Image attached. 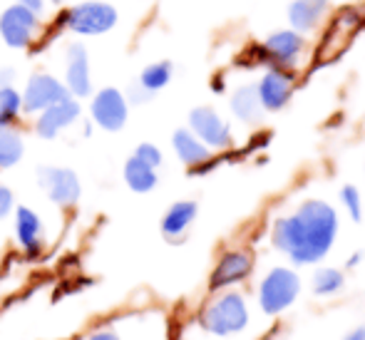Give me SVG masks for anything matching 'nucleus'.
Masks as SVG:
<instances>
[{
	"label": "nucleus",
	"instance_id": "obj_1",
	"mask_svg": "<svg viewBox=\"0 0 365 340\" xmlns=\"http://www.w3.org/2000/svg\"><path fill=\"white\" fill-rule=\"evenodd\" d=\"M338 236V211L321 199H308L293 214L281 216L271 231L274 246L293 264L308 266L326 259Z\"/></svg>",
	"mask_w": 365,
	"mask_h": 340
},
{
	"label": "nucleus",
	"instance_id": "obj_2",
	"mask_svg": "<svg viewBox=\"0 0 365 340\" xmlns=\"http://www.w3.org/2000/svg\"><path fill=\"white\" fill-rule=\"evenodd\" d=\"M117 20H120V15H117L115 5L105 3V0H82L60 15L58 25L80 35V38H95V35L110 33L117 25Z\"/></svg>",
	"mask_w": 365,
	"mask_h": 340
},
{
	"label": "nucleus",
	"instance_id": "obj_3",
	"mask_svg": "<svg viewBox=\"0 0 365 340\" xmlns=\"http://www.w3.org/2000/svg\"><path fill=\"white\" fill-rule=\"evenodd\" d=\"M199 323H202L204 331L214 333V336H234V333H241L249 326V308H246L244 296L236 291L219 293L212 303H207Z\"/></svg>",
	"mask_w": 365,
	"mask_h": 340
},
{
	"label": "nucleus",
	"instance_id": "obj_4",
	"mask_svg": "<svg viewBox=\"0 0 365 340\" xmlns=\"http://www.w3.org/2000/svg\"><path fill=\"white\" fill-rule=\"evenodd\" d=\"M298 293H301V278L296 271L284 269V266L271 269L259 286L261 311L269 316H279L286 308H291V303H296Z\"/></svg>",
	"mask_w": 365,
	"mask_h": 340
},
{
	"label": "nucleus",
	"instance_id": "obj_5",
	"mask_svg": "<svg viewBox=\"0 0 365 340\" xmlns=\"http://www.w3.org/2000/svg\"><path fill=\"white\" fill-rule=\"evenodd\" d=\"M43 28V20L38 13L13 3L0 13V38L8 48L25 50L38 40V33Z\"/></svg>",
	"mask_w": 365,
	"mask_h": 340
},
{
	"label": "nucleus",
	"instance_id": "obj_6",
	"mask_svg": "<svg viewBox=\"0 0 365 340\" xmlns=\"http://www.w3.org/2000/svg\"><path fill=\"white\" fill-rule=\"evenodd\" d=\"M38 182L40 189L50 197V202H55L63 209H73L80 202V179L73 169L68 167H40L38 169Z\"/></svg>",
	"mask_w": 365,
	"mask_h": 340
},
{
	"label": "nucleus",
	"instance_id": "obj_7",
	"mask_svg": "<svg viewBox=\"0 0 365 340\" xmlns=\"http://www.w3.org/2000/svg\"><path fill=\"white\" fill-rule=\"evenodd\" d=\"M92 122L102 127L105 132H120L127 125V115H130V105L127 97L122 95L117 87H102L90 105Z\"/></svg>",
	"mask_w": 365,
	"mask_h": 340
},
{
	"label": "nucleus",
	"instance_id": "obj_8",
	"mask_svg": "<svg viewBox=\"0 0 365 340\" xmlns=\"http://www.w3.org/2000/svg\"><path fill=\"white\" fill-rule=\"evenodd\" d=\"M20 97H23V112H28V115H40L43 110L53 107L55 102L70 97V92L58 77L48 75V72H35L28 80V85H25Z\"/></svg>",
	"mask_w": 365,
	"mask_h": 340
},
{
	"label": "nucleus",
	"instance_id": "obj_9",
	"mask_svg": "<svg viewBox=\"0 0 365 340\" xmlns=\"http://www.w3.org/2000/svg\"><path fill=\"white\" fill-rule=\"evenodd\" d=\"M303 50H306V40L296 30H279V33L269 35L266 43L261 45V55H264V63L274 65L281 70H291L298 65Z\"/></svg>",
	"mask_w": 365,
	"mask_h": 340
},
{
	"label": "nucleus",
	"instance_id": "obj_10",
	"mask_svg": "<svg viewBox=\"0 0 365 340\" xmlns=\"http://www.w3.org/2000/svg\"><path fill=\"white\" fill-rule=\"evenodd\" d=\"M189 130L194 132L209 149H229L234 144V135L226 120L212 107H197L189 115Z\"/></svg>",
	"mask_w": 365,
	"mask_h": 340
},
{
	"label": "nucleus",
	"instance_id": "obj_11",
	"mask_svg": "<svg viewBox=\"0 0 365 340\" xmlns=\"http://www.w3.org/2000/svg\"><path fill=\"white\" fill-rule=\"evenodd\" d=\"M65 87L70 97H90L92 92V77H90V55L82 43H70L65 48Z\"/></svg>",
	"mask_w": 365,
	"mask_h": 340
},
{
	"label": "nucleus",
	"instance_id": "obj_12",
	"mask_svg": "<svg viewBox=\"0 0 365 340\" xmlns=\"http://www.w3.org/2000/svg\"><path fill=\"white\" fill-rule=\"evenodd\" d=\"M256 92H259L261 107L269 112H279L289 105L291 92H293V77L289 70H281L269 65V70L264 72L261 82L256 85Z\"/></svg>",
	"mask_w": 365,
	"mask_h": 340
},
{
	"label": "nucleus",
	"instance_id": "obj_13",
	"mask_svg": "<svg viewBox=\"0 0 365 340\" xmlns=\"http://www.w3.org/2000/svg\"><path fill=\"white\" fill-rule=\"evenodd\" d=\"M251 269H254V259L246 251H226L214 266L209 288L212 291H224V288L236 286V283L246 281L251 276Z\"/></svg>",
	"mask_w": 365,
	"mask_h": 340
},
{
	"label": "nucleus",
	"instance_id": "obj_14",
	"mask_svg": "<svg viewBox=\"0 0 365 340\" xmlns=\"http://www.w3.org/2000/svg\"><path fill=\"white\" fill-rule=\"evenodd\" d=\"M80 102L75 97H65V100L55 102L53 107L40 112L38 122H35V132L43 139H55L63 130L73 127L80 120Z\"/></svg>",
	"mask_w": 365,
	"mask_h": 340
},
{
	"label": "nucleus",
	"instance_id": "obj_15",
	"mask_svg": "<svg viewBox=\"0 0 365 340\" xmlns=\"http://www.w3.org/2000/svg\"><path fill=\"white\" fill-rule=\"evenodd\" d=\"M43 221L28 206L15 209V236H18L20 249L28 256H38L43 251Z\"/></svg>",
	"mask_w": 365,
	"mask_h": 340
},
{
	"label": "nucleus",
	"instance_id": "obj_16",
	"mask_svg": "<svg viewBox=\"0 0 365 340\" xmlns=\"http://www.w3.org/2000/svg\"><path fill=\"white\" fill-rule=\"evenodd\" d=\"M172 144H174L177 157L182 159L189 169L204 167V164H209V159H212V149L194 135L192 130H177L172 137Z\"/></svg>",
	"mask_w": 365,
	"mask_h": 340
},
{
	"label": "nucleus",
	"instance_id": "obj_17",
	"mask_svg": "<svg viewBox=\"0 0 365 340\" xmlns=\"http://www.w3.org/2000/svg\"><path fill=\"white\" fill-rule=\"evenodd\" d=\"M197 219V202H177L162 216V234L169 241H182Z\"/></svg>",
	"mask_w": 365,
	"mask_h": 340
},
{
	"label": "nucleus",
	"instance_id": "obj_18",
	"mask_svg": "<svg viewBox=\"0 0 365 340\" xmlns=\"http://www.w3.org/2000/svg\"><path fill=\"white\" fill-rule=\"evenodd\" d=\"M231 112L239 117L241 122H259L261 120V100L256 85H244L231 95Z\"/></svg>",
	"mask_w": 365,
	"mask_h": 340
},
{
	"label": "nucleus",
	"instance_id": "obj_19",
	"mask_svg": "<svg viewBox=\"0 0 365 340\" xmlns=\"http://www.w3.org/2000/svg\"><path fill=\"white\" fill-rule=\"evenodd\" d=\"M125 182H127V187L132 189V192H137V194H147V192H152L154 187H157V169H152L149 164L145 162H140V159L132 154L130 159H127V164H125Z\"/></svg>",
	"mask_w": 365,
	"mask_h": 340
},
{
	"label": "nucleus",
	"instance_id": "obj_20",
	"mask_svg": "<svg viewBox=\"0 0 365 340\" xmlns=\"http://www.w3.org/2000/svg\"><path fill=\"white\" fill-rule=\"evenodd\" d=\"M323 10L326 8L316 5L313 0H293L289 5L291 30H296V33H308V30H313L318 25V20H321Z\"/></svg>",
	"mask_w": 365,
	"mask_h": 340
},
{
	"label": "nucleus",
	"instance_id": "obj_21",
	"mask_svg": "<svg viewBox=\"0 0 365 340\" xmlns=\"http://www.w3.org/2000/svg\"><path fill=\"white\" fill-rule=\"evenodd\" d=\"M172 75H174L172 63H169V60H159V63H152V65H147V68L142 70L140 80H137V87H140V90H145L149 97H154L159 90H164V87L169 85Z\"/></svg>",
	"mask_w": 365,
	"mask_h": 340
},
{
	"label": "nucleus",
	"instance_id": "obj_22",
	"mask_svg": "<svg viewBox=\"0 0 365 340\" xmlns=\"http://www.w3.org/2000/svg\"><path fill=\"white\" fill-rule=\"evenodd\" d=\"M23 139L10 127H0V169H10L23 159Z\"/></svg>",
	"mask_w": 365,
	"mask_h": 340
},
{
	"label": "nucleus",
	"instance_id": "obj_23",
	"mask_svg": "<svg viewBox=\"0 0 365 340\" xmlns=\"http://www.w3.org/2000/svg\"><path fill=\"white\" fill-rule=\"evenodd\" d=\"M343 286H346V276L341 269L326 266V269H318L313 276V293L316 296H336Z\"/></svg>",
	"mask_w": 365,
	"mask_h": 340
},
{
	"label": "nucleus",
	"instance_id": "obj_24",
	"mask_svg": "<svg viewBox=\"0 0 365 340\" xmlns=\"http://www.w3.org/2000/svg\"><path fill=\"white\" fill-rule=\"evenodd\" d=\"M23 112V97L15 87L0 90V127H13Z\"/></svg>",
	"mask_w": 365,
	"mask_h": 340
},
{
	"label": "nucleus",
	"instance_id": "obj_25",
	"mask_svg": "<svg viewBox=\"0 0 365 340\" xmlns=\"http://www.w3.org/2000/svg\"><path fill=\"white\" fill-rule=\"evenodd\" d=\"M341 199H343V206H346V211L351 214L353 221H361L363 219V202H361V192H358L356 187H343L341 192Z\"/></svg>",
	"mask_w": 365,
	"mask_h": 340
},
{
	"label": "nucleus",
	"instance_id": "obj_26",
	"mask_svg": "<svg viewBox=\"0 0 365 340\" xmlns=\"http://www.w3.org/2000/svg\"><path fill=\"white\" fill-rule=\"evenodd\" d=\"M135 157L140 159V162L149 164L152 169H157L159 164H162V152H159V147L157 144H149V142L140 144V147L135 149Z\"/></svg>",
	"mask_w": 365,
	"mask_h": 340
},
{
	"label": "nucleus",
	"instance_id": "obj_27",
	"mask_svg": "<svg viewBox=\"0 0 365 340\" xmlns=\"http://www.w3.org/2000/svg\"><path fill=\"white\" fill-rule=\"evenodd\" d=\"M10 211H13V192L5 184H0V219H5Z\"/></svg>",
	"mask_w": 365,
	"mask_h": 340
},
{
	"label": "nucleus",
	"instance_id": "obj_28",
	"mask_svg": "<svg viewBox=\"0 0 365 340\" xmlns=\"http://www.w3.org/2000/svg\"><path fill=\"white\" fill-rule=\"evenodd\" d=\"M18 5H23V8H28V10H33V13H38L40 18H43V13H45V0H15Z\"/></svg>",
	"mask_w": 365,
	"mask_h": 340
},
{
	"label": "nucleus",
	"instance_id": "obj_29",
	"mask_svg": "<svg viewBox=\"0 0 365 340\" xmlns=\"http://www.w3.org/2000/svg\"><path fill=\"white\" fill-rule=\"evenodd\" d=\"M13 82H15V70L13 68L0 70V90H3V87H13Z\"/></svg>",
	"mask_w": 365,
	"mask_h": 340
},
{
	"label": "nucleus",
	"instance_id": "obj_30",
	"mask_svg": "<svg viewBox=\"0 0 365 340\" xmlns=\"http://www.w3.org/2000/svg\"><path fill=\"white\" fill-rule=\"evenodd\" d=\"M87 340H120V336H117L115 331H110V328H102V331H97V333H92Z\"/></svg>",
	"mask_w": 365,
	"mask_h": 340
},
{
	"label": "nucleus",
	"instance_id": "obj_31",
	"mask_svg": "<svg viewBox=\"0 0 365 340\" xmlns=\"http://www.w3.org/2000/svg\"><path fill=\"white\" fill-rule=\"evenodd\" d=\"M343 340H365V328H363V326H361V328H356V331H351Z\"/></svg>",
	"mask_w": 365,
	"mask_h": 340
},
{
	"label": "nucleus",
	"instance_id": "obj_32",
	"mask_svg": "<svg viewBox=\"0 0 365 340\" xmlns=\"http://www.w3.org/2000/svg\"><path fill=\"white\" fill-rule=\"evenodd\" d=\"M358 261H361V254H356L353 259H348V266H358Z\"/></svg>",
	"mask_w": 365,
	"mask_h": 340
},
{
	"label": "nucleus",
	"instance_id": "obj_33",
	"mask_svg": "<svg viewBox=\"0 0 365 340\" xmlns=\"http://www.w3.org/2000/svg\"><path fill=\"white\" fill-rule=\"evenodd\" d=\"M214 90H217V92H221V90H224V82H221V80H217V82H214Z\"/></svg>",
	"mask_w": 365,
	"mask_h": 340
},
{
	"label": "nucleus",
	"instance_id": "obj_34",
	"mask_svg": "<svg viewBox=\"0 0 365 340\" xmlns=\"http://www.w3.org/2000/svg\"><path fill=\"white\" fill-rule=\"evenodd\" d=\"M45 3H53V5H63V3H68V0H45Z\"/></svg>",
	"mask_w": 365,
	"mask_h": 340
},
{
	"label": "nucleus",
	"instance_id": "obj_35",
	"mask_svg": "<svg viewBox=\"0 0 365 340\" xmlns=\"http://www.w3.org/2000/svg\"><path fill=\"white\" fill-rule=\"evenodd\" d=\"M313 3H316V5H321V8H326V5H328V0H313Z\"/></svg>",
	"mask_w": 365,
	"mask_h": 340
},
{
	"label": "nucleus",
	"instance_id": "obj_36",
	"mask_svg": "<svg viewBox=\"0 0 365 340\" xmlns=\"http://www.w3.org/2000/svg\"><path fill=\"white\" fill-rule=\"evenodd\" d=\"M266 340H271V338H266Z\"/></svg>",
	"mask_w": 365,
	"mask_h": 340
}]
</instances>
